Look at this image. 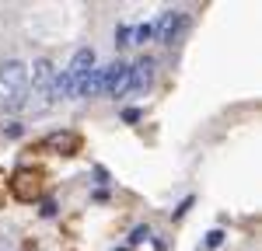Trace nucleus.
<instances>
[{"label": "nucleus", "mask_w": 262, "mask_h": 251, "mask_svg": "<svg viewBox=\"0 0 262 251\" xmlns=\"http://www.w3.org/2000/svg\"><path fill=\"white\" fill-rule=\"evenodd\" d=\"M0 84H4V91H7L11 98H21L25 87H28V66L18 63V60L0 63Z\"/></svg>", "instance_id": "f257e3e1"}, {"label": "nucleus", "mask_w": 262, "mask_h": 251, "mask_svg": "<svg viewBox=\"0 0 262 251\" xmlns=\"http://www.w3.org/2000/svg\"><path fill=\"white\" fill-rule=\"evenodd\" d=\"M185 11H168V14H161V21L154 24V39L164 42V45H171V42L182 35V28H185Z\"/></svg>", "instance_id": "f03ea898"}, {"label": "nucleus", "mask_w": 262, "mask_h": 251, "mask_svg": "<svg viewBox=\"0 0 262 251\" xmlns=\"http://www.w3.org/2000/svg\"><path fill=\"white\" fill-rule=\"evenodd\" d=\"M105 94H108V98H126V94H129V63H108Z\"/></svg>", "instance_id": "7ed1b4c3"}, {"label": "nucleus", "mask_w": 262, "mask_h": 251, "mask_svg": "<svg viewBox=\"0 0 262 251\" xmlns=\"http://www.w3.org/2000/svg\"><path fill=\"white\" fill-rule=\"evenodd\" d=\"M150 81H154V60L143 56L129 66V94H143L150 87Z\"/></svg>", "instance_id": "20e7f679"}, {"label": "nucleus", "mask_w": 262, "mask_h": 251, "mask_svg": "<svg viewBox=\"0 0 262 251\" xmlns=\"http://www.w3.org/2000/svg\"><path fill=\"white\" fill-rule=\"evenodd\" d=\"M105 81H108V66H98V70H88L84 73L81 87H77V98H95L105 91Z\"/></svg>", "instance_id": "39448f33"}, {"label": "nucleus", "mask_w": 262, "mask_h": 251, "mask_svg": "<svg viewBox=\"0 0 262 251\" xmlns=\"http://www.w3.org/2000/svg\"><path fill=\"white\" fill-rule=\"evenodd\" d=\"M28 81H32V87H39V91L49 94V87H53V81H56L53 63H49V60H35V66L28 70Z\"/></svg>", "instance_id": "423d86ee"}, {"label": "nucleus", "mask_w": 262, "mask_h": 251, "mask_svg": "<svg viewBox=\"0 0 262 251\" xmlns=\"http://www.w3.org/2000/svg\"><path fill=\"white\" fill-rule=\"evenodd\" d=\"M154 39V24H137L133 32H129V45H143V42Z\"/></svg>", "instance_id": "0eeeda50"}, {"label": "nucleus", "mask_w": 262, "mask_h": 251, "mask_svg": "<svg viewBox=\"0 0 262 251\" xmlns=\"http://www.w3.org/2000/svg\"><path fill=\"white\" fill-rule=\"evenodd\" d=\"M116 45H129V28H116Z\"/></svg>", "instance_id": "6e6552de"}, {"label": "nucleus", "mask_w": 262, "mask_h": 251, "mask_svg": "<svg viewBox=\"0 0 262 251\" xmlns=\"http://www.w3.org/2000/svg\"><path fill=\"white\" fill-rule=\"evenodd\" d=\"M122 119H126V122H137V119H140V112H137V108H126V112H122Z\"/></svg>", "instance_id": "1a4fd4ad"}]
</instances>
